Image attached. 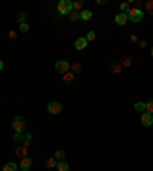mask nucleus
Wrapping results in <instances>:
<instances>
[{
	"label": "nucleus",
	"instance_id": "obj_1",
	"mask_svg": "<svg viewBox=\"0 0 153 171\" xmlns=\"http://www.w3.org/2000/svg\"><path fill=\"white\" fill-rule=\"evenodd\" d=\"M57 9H58L60 14L69 16V14L72 12V2H71V0H61V2L57 5Z\"/></svg>",
	"mask_w": 153,
	"mask_h": 171
},
{
	"label": "nucleus",
	"instance_id": "obj_2",
	"mask_svg": "<svg viewBox=\"0 0 153 171\" xmlns=\"http://www.w3.org/2000/svg\"><path fill=\"white\" fill-rule=\"evenodd\" d=\"M12 128L16 133H25V128H26V121L21 118V116H16L14 121H12Z\"/></svg>",
	"mask_w": 153,
	"mask_h": 171
},
{
	"label": "nucleus",
	"instance_id": "obj_3",
	"mask_svg": "<svg viewBox=\"0 0 153 171\" xmlns=\"http://www.w3.org/2000/svg\"><path fill=\"white\" fill-rule=\"evenodd\" d=\"M127 17H129V20H132L133 23H138V21H141V20L144 19V12L139 8H133V9H130V12L127 14Z\"/></svg>",
	"mask_w": 153,
	"mask_h": 171
},
{
	"label": "nucleus",
	"instance_id": "obj_4",
	"mask_svg": "<svg viewBox=\"0 0 153 171\" xmlns=\"http://www.w3.org/2000/svg\"><path fill=\"white\" fill-rule=\"evenodd\" d=\"M69 69H71V64L67 63V61H64V60H61V61H58L57 64H55V70L60 72V74H66V72H69Z\"/></svg>",
	"mask_w": 153,
	"mask_h": 171
},
{
	"label": "nucleus",
	"instance_id": "obj_5",
	"mask_svg": "<svg viewBox=\"0 0 153 171\" xmlns=\"http://www.w3.org/2000/svg\"><path fill=\"white\" fill-rule=\"evenodd\" d=\"M61 110H63V106L60 102H49L48 104V112L51 115H58Z\"/></svg>",
	"mask_w": 153,
	"mask_h": 171
},
{
	"label": "nucleus",
	"instance_id": "obj_6",
	"mask_svg": "<svg viewBox=\"0 0 153 171\" xmlns=\"http://www.w3.org/2000/svg\"><path fill=\"white\" fill-rule=\"evenodd\" d=\"M141 122H142V125L150 127L153 124V116L150 113H147V112H144V113L141 115Z\"/></svg>",
	"mask_w": 153,
	"mask_h": 171
},
{
	"label": "nucleus",
	"instance_id": "obj_7",
	"mask_svg": "<svg viewBox=\"0 0 153 171\" xmlns=\"http://www.w3.org/2000/svg\"><path fill=\"white\" fill-rule=\"evenodd\" d=\"M31 167H32V159H29L28 156L23 157L21 162H20V168H21L23 171H29L31 170Z\"/></svg>",
	"mask_w": 153,
	"mask_h": 171
},
{
	"label": "nucleus",
	"instance_id": "obj_8",
	"mask_svg": "<svg viewBox=\"0 0 153 171\" xmlns=\"http://www.w3.org/2000/svg\"><path fill=\"white\" fill-rule=\"evenodd\" d=\"M86 46H87V40H86V37H81V38H76L75 40V49L76 51H83V49H86Z\"/></svg>",
	"mask_w": 153,
	"mask_h": 171
},
{
	"label": "nucleus",
	"instance_id": "obj_9",
	"mask_svg": "<svg viewBox=\"0 0 153 171\" xmlns=\"http://www.w3.org/2000/svg\"><path fill=\"white\" fill-rule=\"evenodd\" d=\"M109 70H110L114 75H118V74L123 72V66H121L119 63H110V64H109Z\"/></svg>",
	"mask_w": 153,
	"mask_h": 171
},
{
	"label": "nucleus",
	"instance_id": "obj_10",
	"mask_svg": "<svg viewBox=\"0 0 153 171\" xmlns=\"http://www.w3.org/2000/svg\"><path fill=\"white\" fill-rule=\"evenodd\" d=\"M129 20L127 17V14H123V12H119L116 17H115V23L118 25V26H123V25H126V21Z\"/></svg>",
	"mask_w": 153,
	"mask_h": 171
},
{
	"label": "nucleus",
	"instance_id": "obj_11",
	"mask_svg": "<svg viewBox=\"0 0 153 171\" xmlns=\"http://www.w3.org/2000/svg\"><path fill=\"white\" fill-rule=\"evenodd\" d=\"M16 156H17V157H21V159L26 157V156H28V148L23 147V145H21V147H17V148H16Z\"/></svg>",
	"mask_w": 153,
	"mask_h": 171
},
{
	"label": "nucleus",
	"instance_id": "obj_12",
	"mask_svg": "<svg viewBox=\"0 0 153 171\" xmlns=\"http://www.w3.org/2000/svg\"><path fill=\"white\" fill-rule=\"evenodd\" d=\"M74 78H75V75H74V74L66 72V74L63 75V83H64V84H71V83L74 81Z\"/></svg>",
	"mask_w": 153,
	"mask_h": 171
},
{
	"label": "nucleus",
	"instance_id": "obj_13",
	"mask_svg": "<svg viewBox=\"0 0 153 171\" xmlns=\"http://www.w3.org/2000/svg\"><path fill=\"white\" fill-rule=\"evenodd\" d=\"M80 19H83V20H90L92 19V11H89V9H84V11H81L80 12Z\"/></svg>",
	"mask_w": 153,
	"mask_h": 171
},
{
	"label": "nucleus",
	"instance_id": "obj_14",
	"mask_svg": "<svg viewBox=\"0 0 153 171\" xmlns=\"http://www.w3.org/2000/svg\"><path fill=\"white\" fill-rule=\"evenodd\" d=\"M57 164H58V160L55 157H49L48 162H46V167H48L49 170H52V168H57Z\"/></svg>",
	"mask_w": 153,
	"mask_h": 171
},
{
	"label": "nucleus",
	"instance_id": "obj_15",
	"mask_svg": "<svg viewBox=\"0 0 153 171\" xmlns=\"http://www.w3.org/2000/svg\"><path fill=\"white\" fill-rule=\"evenodd\" d=\"M2 171H17V165L14 162H8L3 165V170Z\"/></svg>",
	"mask_w": 153,
	"mask_h": 171
},
{
	"label": "nucleus",
	"instance_id": "obj_16",
	"mask_svg": "<svg viewBox=\"0 0 153 171\" xmlns=\"http://www.w3.org/2000/svg\"><path fill=\"white\" fill-rule=\"evenodd\" d=\"M57 170H58V171H69V165H67L64 160H58Z\"/></svg>",
	"mask_w": 153,
	"mask_h": 171
},
{
	"label": "nucleus",
	"instance_id": "obj_17",
	"mask_svg": "<svg viewBox=\"0 0 153 171\" xmlns=\"http://www.w3.org/2000/svg\"><path fill=\"white\" fill-rule=\"evenodd\" d=\"M135 110L138 113H144L146 112V102H136L135 104Z\"/></svg>",
	"mask_w": 153,
	"mask_h": 171
},
{
	"label": "nucleus",
	"instance_id": "obj_18",
	"mask_svg": "<svg viewBox=\"0 0 153 171\" xmlns=\"http://www.w3.org/2000/svg\"><path fill=\"white\" fill-rule=\"evenodd\" d=\"M14 142H16V144L25 142V133H16L14 134Z\"/></svg>",
	"mask_w": 153,
	"mask_h": 171
},
{
	"label": "nucleus",
	"instance_id": "obj_19",
	"mask_svg": "<svg viewBox=\"0 0 153 171\" xmlns=\"http://www.w3.org/2000/svg\"><path fill=\"white\" fill-rule=\"evenodd\" d=\"M121 66H123V69H124V67H130V66H132V58H130V57H124V58H123Z\"/></svg>",
	"mask_w": 153,
	"mask_h": 171
},
{
	"label": "nucleus",
	"instance_id": "obj_20",
	"mask_svg": "<svg viewBox=\"0 0 153 171\" xmlns=\"http://www.w3.org/2000/svg\"><path fill=\"white\" fill-rule=\"evenodd\" d=\"M121 11H123V14H129L130 12V5L129 3H121Z\"/></svg>",
	"mask_w": 153,
	"mask_h": 171
},
{
	"label": "nucleus",
	"instance_id": "obj_21",
	"mask_svg": "<svg viewBox=\"0 0 153 171\" xmlns=\"http://www.w3.org/2000/svg\"><path fill=\"white\" fill-rule=\"evenodd\" d=\"M146 112L153 115V99H150L149 102H146Z\"/></svg>",
	"mask_w": 153,
	"mask_h": 171
},
{
	"label": "nucleus",
	"instance_id": "obj_22",
	"mask_svg": "<svg viewBox=\"0 0 153 171\" xmlns=\"http://www.w3.org/2000/svg\"><path fill=\"white\" fill-rule=\"evenodd\" d=\"M64 156H66V153L63 151V150H58V151L55 153V156H54V157H55L57 160H63V159H64Z\"/></svg>",
	"mask_w": 153,
	"mask_h": 171
},
{
	"label": "nucleus",
	"instance_id": "obj_23",
	"mask_svg": "<svg viewBox=\"0 0 153 171\" xmlns=\"http://www.w3.org/2000/svg\"><path fill=\"white\" fill-rule=\"evenodd\" d=\"M83 8V2H74L72 3V9H75V12H78Z\"/></svg>",
	"mask_w": 153,
	"mask_h": 171
},
{
	"label": "nucleus",
	"instance_id": "obj_24",
	"mask_svg": "<svg viewBox=\"0 0 153 171\" xmlns=\"http://www.w3.org/2000/svg\"><path fill=\"white\" fill-rule=\"evenodd\" d=\"M67 19L71 20V21H76V20H80V14H78V12H71V14L67 16Z\"/></svg>",
	"mask_w": 153,
	"mask_h": 171
},
{
	"label": "nucleus",
	"instance_id": "obj_25",
	"mask_svg": "<svg viewBox=\"0 0 153 171\" xmlns=\"http://www.w3.org/2000/svg\"><path fill=\"white\" fill-rule=\"evenodd\" d=\"M95 38H96V35H95V32H94V31H89V32H87V35H86L87 43H89V41H94Z\"/></svg>",
	"mask_w": 153,
	"mask_h": 171
},
{
	"label": "nucleus",
	"instance_id": "obj_26",
	"mask_svg": "<svg viewBox=\"0 0 153 171\" xmlns=\"http://www.w3.org/2000/svg\"><path fill=\"white\" fill-rule=\"evenodd\" d=\"M71 69H72L75 74H80V72H81V66H80L78 63H74V64H71Z\"/></svg>",
	"mask_w": 153,
	"mask_h": 171
},
{
	"label": "nucleus",
	"instance_id": "obj_27",
	"mask_svg": "<svg viewBox=\"0 0 153 171\" xmlns=\"http://www.w3.org/2000/svg\"><path fill=\"white\" fill-rule=\"evenodd\" d=\"M146 9L149 11V12H153V0H149V2H146Z\"/></svg>",
	"mask_w": 153,
	"mask_h": 171
},
{
	"label": "nucleus",
	"instance_id": "obj_28",
	"mask_svg": "<svg viewBox=\"0 0 153 171\" xmlns=\"http://www.w3.org/2000/svg\"><path fill=\"white\" fill-rule=\"evenodd\" d=\"M20 31H21V32H28V31H29V25H28L26 21H25V23H20Z\"/></svg>",
	"mask_w": 153,
	"mask_h": 171
},
{
	"label": "nucleus",
	"instance_id": "obj_29",
	"mask_svg": "<svg viewBox=\"0 0 153 171\" xmlns=\"http://www.w3.org/2000/svg\"><path fill=\"white\" fill-rule=\"evenodd\" d=\"M25 20H26V14H23V12L19 14V21L20 23H25Z\"/></svg>",
	"mask_w": 153,
	"mask_h": 171
},
{
	"label": "nucleus",
	"instance_id": "obj_30",
	"mask_svg": "<svg viewBox=\"0 0 153 171\" xmlns=\"http://www.w3.org/2000/svg\"><path fill=\"white\" fill-rule=\"evenodd\" d=\"M31 139H32V134H31V133H25V141H28V142H29Z\"/></svg>",
	"mask_w": 153,
	"mask_h": 171
},
{
	"label": "nucleus",
	"instance_id": "obj_31",
	"mask_svg": "<svg viewBox=\"0 0 153 171\" xmlns=\"http://www.w3.org/2000/svg\"><path fill=\"white\" fill-rule=\"evenodd\" d=\"M138 44H139V47H146V40H141V41H138Z\"/></svg>",
	"mask_w": 153,
	"mask_h": 171
},
{
	"label": "nucleus",
	"instance_id": "obj_32",
	"mask_svg": "<svg viewBox=\"0 0 153 171\" xmlns=\"http://www.w3.org/2000/svg\"><path fill=\"white\" fill-rule=\"evenodd\" d=\"M9 38H17V34H16V31H9Z\"/></svg>",
	"mask_w": 153,
	"mask_h": 171
},
{
	"label": "nucleus",
	"instance_id": "obj_33",
	"mask_svg": "<svg viewBox=\"0 0 153 171\" xmlns=\"http://www.w3.org/2000/svg\"><path fill=\"white\" fill-rule=\"evenodd\" d=\"M130 41H132V43H136V41H138L136 35H130Z\"/></svg>",
	"mask_w": 153,
	"mask_h": 171
},
{
	"label": "nucleus",
	"instance_id": "obj_34",
	"mask_svg": "<svg viewBox=\"0 0 153 171\" xmlns=\"http://www.w3.org/2000/svg\"><path fill=\"white\" fill-rule=\"evenodd\" d=\"M106 0H96V5H104Z\"/></svg>",
	"mask_w": 153,
	"mask_h": 171
},
{
	"label": "nucleus",
	"instance_id": "obj_35",
	"mask_svg": "<svg viewBox=\"0 0 153 171\" xmlns=\"http://www.w3.org/2000/svg\"><path fill=\"white\" fill-rule=\"evenodd\" d=\"M3 67H5V64H3V61L0 60V70H3Z\"/></svg>",
	"mask_w": 153,
	"mask_h": 171
},
{
	"label": "nucleus",
	"instance_id": "obj_36",
	"mask_svg": "<svg viewBox=\"0 0 153 171\" xmlns=\"http://www.w3.org/2000/svg\"><path fill=\"white\" fill-rule=\"evenodd\" d=\"M150 54H152V57H153V47H152V51H150Z\"/></svg>",
	"mask_w": 153,
	"mask_h": 171
}]
</instances>
